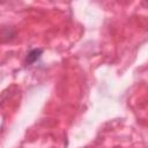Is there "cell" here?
<instances>
[{
  "mask_svg": "<svg viewBox=\"0 0 148 148\" xmlns=\"http://www.w3.org/2000/svg\"><path fill=\"white\" fill-rule=\"evenodd\" d=\"M43 53L42 49H34L31 50L27 56V64H34Z\"/></svg>",
  "mask_w": 148,
  "mask_h": 148,
  "instance_id": "6da1fadb",
  "label": "cell"
}]
</instances>
